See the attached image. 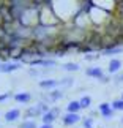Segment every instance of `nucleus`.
<instances>
[{"instance_id":"nucleus-1","label":"nucleus","mask_w":123,"mask_h":128,"mask_svg":"<svg viewBox=\"0 0 123 128\" xmlns=\"http://www.w3.org/2000/svg\"><path fill=\"white\" fill-rule=\"evenodd\" d=\"M100 112L103 114V117H104L106 120H109V119H112V116H114V108H111L109 103H101Z\"/></svg>"},{"instance_id":"nucleus-2","label":"nucleus","mask_w":123,"mask_h":128,"mask_svg":"<svg viewBox=\"0 0 123 128\" xmlns=\"http://www.w3.org/2000/svg\"><path fill=\"white\" fill-rule=\"evenodd\" d=\"M58 114H60V112H58L57 108H54V109H49V112L43 114V124H52V122L57 119Z\"/></svg>"},{"instance_id":"nucleus-3","label":"nucleus","mask_w":123,"mask_h":128,"mask_svg":"<svg viewBox=\"0 0 123 128\" xmlns=\"http://www.w3.org/2000/svg\"><path fill=\"white\" fill-rule=\"evenodd\" d=\"M17 68H21L19 63H0V73H11Z\"/></svg>"},{"instance_id":"nucleus-4","label":"nucleus","mask_w":123,"mask_h":128,"mask_svg":"<svg viewBox=\"0 0 123 128\" xmlns=\"http://www.w3.org/2000/svg\"><path fill=\"white\" fill-rule=\"evenodd\" d=\"M79 120H81V117L77 114H71V112H68V114L63 117V124H65V125H74Z\"/></svg>"},{"instance_id":"nucleus-5","label":"nucleus","mask_w":123,"mask_h":128,"mask_svg":"<svg viewBox=\"0 0 123 128\" xmlns=\"http://www.w3.org/2000/svg\"><path fill=\"white\" fill-rule=\"evenodd\" d=\"M19 116H21V111L19 109H11V111H8L6 114H5V120L6 122H16Z\"/></svg>"},{"instance_id":"nucleus-6","label":"nucleus","mask_w":123,"mask_h":128,"mask_svg":"<svg viewBox=\"0 0 123 128\" xmlns=\"http://www.w3.org/2000/svg\"><path fill=\"white\" fill-rule=\"evenodd\" d=\"M85 74L92 76V78H96V79H101V78H103V71H101V68L93 66V68H88V70L85 71Z\"/></svg>"},{"instance_id":"nucleus-7","label":"nucleus","mask_w":123,"mask_h":128,"mask_svg":"<svg viewBox=\"0 0 123 128\" xmlns=\"http://www.w3.org/2000/svg\"><path fill=\"white\" fill-rule=\"evenodd\" d=\"M120 66H122V62L117 60V58H114V60H111L109 66H107V71H109V73H117L120 70Z\"/></svg>"},{"instance_id":"nucleus-8","label":"nucleus","mask_w":123,"mask_h":128,"mask_svg":"<svg viewBox=\"0 0 123 128\" xmlns=\"http://www.w3.org/2000/svg\"><path fill=\"white\" fill-rule=\"evenodd\" d=\"M60 82L58 81H54V79H44L40 82V87L41 88H52V87H57Z\"/></svg>"},{"instance_id":"nucleus-9","label":"nucleus","mask_w":123,"mask_h":128,"mask_svg":"<svg viewBox=\"0 0 123 128\" xmlns=\"http://www.w3.org/2000/svg\"><path fill=\"white\" fill-rule=\"evenodd\" d=\"M14 100L17 103H28L32 100V96L28 93H17V95H14Z\"/></svg>"},{"instance_id":"nucleus-10","label":"nucleus","mask_w":123,"mask_h":128,"mask_svg":"<svg viewBox=\"0 0 123 128\" xmlns=\"http://www.w3.org/2000/svg\"><path fill=\"white\" fill-rule=\"evenodd\" d=\"M79 109H82L79 101H71L70 104H68V112H71V114H77Z\"/></svg>"},{"instance_id":"nucleus-11","label":"nucleus","mask_w":123,"mask_h":128,"mask_svg":"<svg viewBox=\"0 0 123 128\" xmlns=\"http://www.w3.org/2000/svg\"><path fill=\"white\" fill-rule=\"evenodd\" d=\"M122 51H123V48H107V49L103 51V54H104V56H112V54H119Z\"/></svg>"},{"instance_id":"nucleus-12","label":"nucleus","mask_w":123,"mask_h":128,"mask_svg":"<svg viewBox=\"0 0 123 128\" xmlns=\"http://www.w3.org/2000/svg\"><path fill=\"white\" fill-rule=\"evenodd\" d=\"M112 108H114V111H123V100H115L112 103Z\"/></svg>"},{"instance_id":"nucleus-13","label":"nucleus","mask_w":123,"mask_h":128,"mask_svg":"<svg viewBox=\"0 0 123 128\" xmlns=\"http://www.w3.org/2000/svg\"><path fill=\"white\" fill-rule=\"evenodd\" d=\"M21 128H36V122L35 120H25L21 124Z\"/></svg>"},{"instance_id":"nucleus-14","label":"nucleus","mask_w":123,"mask_h":128,"mask_svg":"<svg viewBox=\"0 0 123 128\" xmlns=\"http://www.w3.org/2000/svg\"><path fill=\"white\" fill-rule=\"evenodd\" d=\"M62 96H63V93H62L60 90H54V92H51V100H52V101L60 100Z\"/></svg>"},{"instance_id":"nucleus-15","label":"nucleus","mask_w":123,"mask_h":128,"mask_svg":"<svg viewBox=\"0 0 123 128\" xmlns=\"http://www.w3.org/2000/svg\"><path fill=\"white\" fill-rule=\"evenodd\" d=\"M79 103H81V108H88L90 103H92V100H90V96H82Z\"/></svg>"},{"instance_id":"nucleus-16","label":"nucleus","mask_w":123,"mask_h":128,"mask_svg":"<svg viewBox=\"0 0 123 128\" xmlns=\"http://www.w3.org/2000/svg\"><path fill=\"white\" fill-rule=\"evenodd\" d=\"M63 68H65L66 71H77L79 70V65H77V63H66Z\"/></svg>"},{"instance_id":"nucleus-17","label":"nucleus","mask_w":123,"mask_h":128,"mask_svg":"<svg viewBox=\"0 0 123 128\" xmlns=\"http://www.w3.org/2000/svg\"><path fill=\"white\" fill-rule=\"evenodd\" d=\"M84 128H93L92 117H85V119H84Z\"/></svg>"},{"instance_id":"nucleus-18","label":"nucleus","mask_w":123,"mask_h":128,"mask_svg":"<svg viewBox=\"0 0 123 128\" xmlns=\"http://www.w3.org/2000/svg\"><path fill=\"white\" fill-rule=\"evenodd\" d=\"M73 84V79L71 78H65L63 81H60V86H71Z\"/></svg>"},{"instance_id":"nucleus-19","label":"nucleus","mask_w":123,"mask_h":128,"mask_svg":"<svg viewBox=\"0 0 123 128\" xmlns=\"http://www.w3.org/2000/svg\"><path fill=\"white\" fill-rule=\"evenodd\" d=\"M8 96H9V92H8V93H5V95H0V101H5Z\"/></svg>"},{"instance_id":"nucleus-20","label":"nucleus","mask_w":123,"mask_h":128,"mask_svg":"<svg viewBox=\"0 0 123 128\" xmlns=\"http://www.w3.org/2000/svg\"><path fill=\"white\" fill-rule=\"evenodd\" d=\"M115 82H123V73H122L120 76H117V78H115Z\"/></svg>"},{"instance_id":"nucleus-21","label":"nucleus","mask_w":123,"mask_h":128,"mask_svg":"<svg viewBox=\"0 0 123 128\" xmlns=\"http://www.w3.org/2000/svg\"><path fill=\"white\" fill-rule=\"evenodd\" d=\"M41 128H52V125H51V124H43Z\"/></svg>"},{"instance_id":"nucleus-22","label":"nucleus","mask_w":123,"mask_h":128,"mask_svg":"<svg viewBox=\"0 0 123 128\" xmlns=\"http://www.w3.org/2000/svg\"><path fill=\"white\" fill-rule=\"evenodd\" d=\"M100 81H101V82H107V81H109V79H107V78H106V76H103V78H101V79H100Z\"/></svg>"},{"instance_id":"nucleus-23","label":"nucleus","mask_w":123,"mask_h":128,"mask_svg":"<svg viewBox=\"0 0 123 128\" xmlns=\"http://www.w3.org/2000/svg\"><path fill=\"white\" fill-rule=\"evenodd\" d=\"M122 124H123V117H122Z\"/></svg>"},{"instance_id":"nucleus-24","label":"nucleus","mask_w":123,"mask_h":128,"mask_svg":"<svg viewBox=\"0 0 123 128\" xmlns=\"http://www.w3.org/2000/svg\"><path fill=\"white\" fill-rule=\"evenodd\" d=\"M122 100H123V95H122Z\"/></svg>"}]
</instances>
